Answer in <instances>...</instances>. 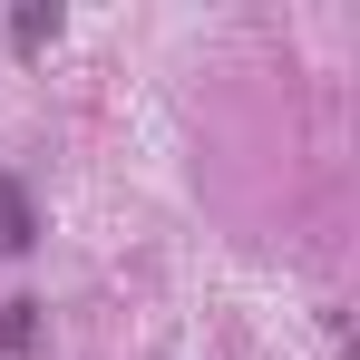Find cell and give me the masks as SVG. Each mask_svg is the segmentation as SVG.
Listing matches in <instances>:
<instances>
[{
	"mask_svg": "<svg viewBox=\"0 0 360 360\" xmlns=\"http://www.w3.org/2000/svg\"><path fill=\"white\" fill-rule=\"evenodd\" d=\"M30 234H39V214H30V195L0 176V253H30Z\"/></svg>",
	"mask_w": 360,
	"mask_h": 360,
	"instance_id": "1",
	"label": "cell"
},
{
	"mask_svg": "<svg viewBox=\"0 0 360 360\" xmlns=\"http://www.w3.org/2000/svg\"><path fill=\"white\" fill-rule=\"evenodd\" d=\"M0 341H10V351H39V302H10V321H0Z\"/></svg>",
	"mask_w": 360,
	"mask_h": 360,
	"instance_id": "2",
	"label": "cell"
},
{
	"mask_svg": "<svg viewBox=\"0 0 360 360\" xmlns=\"http://www.w3.org/2000/svg\"><path fill=\"white\" fill-rule=\"evenodd\" d=\"M49 30H59V10H20V20H10V39H20V49H39Z\"/></svg>",
	"mask_w": 360,
	"mask_h": 360,
	"instance_id": "3",
	"label": "cell"
}]
</instances>
